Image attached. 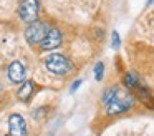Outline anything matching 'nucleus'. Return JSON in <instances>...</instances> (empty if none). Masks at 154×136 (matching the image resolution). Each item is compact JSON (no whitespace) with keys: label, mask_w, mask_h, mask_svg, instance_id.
Segmentation results:
<instances>
[{"label":"nucleus","mask_w":154,"mask_h":136,"mask_svg":"<svg viewBox=\"0 0 154 136\" xmlns=\"http://www.w3.org/2000/svg\"><path fill=\"white\" fill-rule=\"evenodd\" d=\"M103 103L106 105L108 115H119L133 106V95L119 88H108L103 95Z\"/></svg>","instance_id":"f257e3e1"},{"label":"nucleus","mask_w":154,"mask_h":136,"mask_svg":"<svg viewBox=\"0 0 154 136\" xmlns=\"http://www.w3.org/2000/svg\"><path fill=\"white\" fill-rule=\"evenodd\" d=\"M45 66L53 75H66L71 71V62L61 53H50L45 56Z\"/></svg>","instance_id":"f03ea898"},{"label":"nucleus","mask_w":154,"mask_h":136,"mask_svg":"<svg viewBox=\"0 0 154 136\" xmlns=\"http://www.w3.org/2000/svg\"><path fill=\"white\" fill-rule=\"evenodd\" d=\"M38 12H40L38 0H20V3H18V15L27 23L37 22Z\"/></svg>","instance_id":"7ed1b4c3"},{"label":"nucleus","mask_w":154,"mask_h":136,"mask_svg":"<svg viewBox=\"0 0 154 136\" xmlns=\"http://www.w3.org/2000/svg\"><path fill=\"white\" fill-rule=\"evenodd\" d=\"M47 32H48L47 23L37 20V22L28 23V27L25 28V38H27V42L30 43V45H37V43H40L42 40L45 38Z\"/></svg>","instance_id":"20e7f679"},{"label":"nucleus","mask_w":154,"mask_h":136,"mask_svg":"<svg viewBox=\"0 0 154 136\" xmlns=\"http://www.w3.org/2000/svg\"><path fill=\"white\" fill-rule=\"evenodd\" d=\"M8 133L10 136H27V123L22 115H10L8 118Z\"/></svg>","instance_id":"39448f33"},{"label":"nucleus","mask_w":154,"mask_h":136,"mask_svg":"<svg viewBox=\"0 0 154 136\" xmlns=\"http://www.w3.org/2000/svg\"><path fill=\"white\" fill-rule=\"evenodd\" d=\"M61 32L58 28H48L47 35H45V38L40 42V46L43 50H53L57 48V46L61 45Z\"/></svg>","instance_id":"423d86ee"},{"label":"nucleus","mask_w":154,"mask_h":136,"mask_svg":"<svg viewBox=\"0 0 154 136\" xmlns=\"http://www.w3.org/2000/svg\"><path fill=\"white\" fill-rule=\"evenodd\" d=\"M7 75H8V80H10L12 83H22L25 80L27 71H25V66L22 65L20 62H14V63H10V66H8Z\"/></svg>","instance_id":"0eeeda50"},{"label":"nucleus","mask_w":154,"mask_h":136,"mask_svg":"<svg viewBox=\"0 0 154 136\" xmlns=\"http://www.w3.org/2000/svg\"><path fill=\"white\" fill-rule=\"evenodd\" d=\"M33 90H35V83L32 81V80H27V81L22 83L17 96L22 100V101H28V100L32 98V95H33Z\"/></svg>","instance_id":"6e6552de"},{"label":"nucleus","mask_w":154,"mask_h":136,"mask_svg":"<svg viewBox=\"0 0 154 136\" xmlns=\"http://www.w3.org/2000/svg\"><path fill=\"white\" fill-rule=\"evenodd\" d=\"M103 73H104V65L101 62H98L96 65H94V80H96V81H101Z\"/></svg>","instance_id":"1a4fd4ad"},{"label":"nucleus","mask_w":154,"mask_h":136,"mask_svg":"<svg viewBox=\"0 0 154 136\" xmlns=\"http://www.w3.org/2000/svg\"><path fill=\"white\" fill-rule=\"evenodd\" d=\"M124 81H126V85L131 86V88H134V86L137 85V78H136V75H134V73H128L126 78H124Z\"/></svg>","instance_id":"9d476101"},{"label":"nucleus","mask_w":154,"mask_h":136,"mask_svg":"<svg viewBox=\"0 0 154 136\" xmlns=\"http://www.w3.org/2000/svg\"><path fill=\"white\" fill-rule=\"evenodd\" d=\"M111 45H113V48H119V33L116 32V30H113V33H111Z\"/></svg>","instance_id":"9b49d317"},{"label":"nucleus","mask_w":154,"mask_h":136,"mask_svg":"<svg viewBox=\"0 0 154 136\" xmlns=\"http://www.w3.org/2000/svg\"><path fill=\"white\" fill-rule=\"evenodd\" d=\"M80 83H81V80H76V81H75V85H73V88H71V91H75V90L80 86Z\"/></svg>","instance_id":"f8f14e48"},{"label":"nucleus","mask_w":154,"mask_h":136,"mask_svg":"<svg viewBox=\"0 0 154 136\" xmlns=\"http://www.w3.org/2000/svg\"><path fill=\"white\" fill-rule=\"evenodd\" d=\"M151 2H152V0H147V3H151Z\"/></svg>","instance_id":"ddd939ff"},{"label":"nucleus","mask_w":154,"mask_h":136,"mask_svg":"<svg viewBox=\"0 0 154 136\" xmlns=\"http://www.w3.org/2000/svg\"><path fill=\"white\" fill-rule=\"evenodd\" d=\"M0 90H2V85H0Z\"/></svg>","instance_id":"4468645a"}]
</instances>
